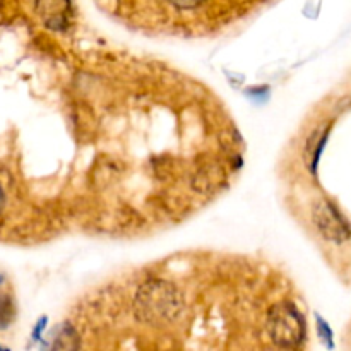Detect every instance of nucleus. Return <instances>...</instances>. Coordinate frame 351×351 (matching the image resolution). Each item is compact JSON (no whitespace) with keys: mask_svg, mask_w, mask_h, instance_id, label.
<instances>
[{"mask_svg":"<svg viewBox=\"0 0 351 351\" xmlns=\"http://www.w3.org/2000/svg\"><path fill=\"white\" fill-rule=\"evenodd\" d=\"M182 308V297L171 285L153 281L144 285L136 298V311L143 321L160 322L177 317Z\"/></svg>","mask_w":351,"mask_h":351,"instance_id":"obj_1","label":"nucleus"},{"mask_svg":"<svg viewBox=\"0 0 351 351\" xmlns=\"http://www.w3.org/2000/svg\"><path fill=\"white\" fill-rule=\"evenodd\" d=\"M269 332L280 346H297L305 336V321L291 304H280L269 314Z\"/></svg>","mask_w":351,"mask_h":351,"instance_id":"obj_2","label":"nucleus"},{"mask_svg":"<svg viewBox=\"0 0 351 351\" xmlns=\"http://www.w3.org/2000/svg\"><path fill=\"white\" fill-rule=\"evenodd\" d=\"M314 223L326 240L341 243L350 239L351 230L341 213L329 201H319L314 208Z\"/></svg>","mask_w":351,"mask_h":351,"instance_id":"obj_3","label":"nucleus"},{"mask_svg":"<svg viewBox=\"0 0 351 351\" xmlns=\"http://www.w3.org/2000/svg\"><path fill=\"white\" fill-rule=\"evenodd\" d=\"M38 9L48 27L62 29L67 23L65 12L69 9V0H38Z\"/></svg>","mask_w":351,"mask_h":351,"instance_id":"obj_4","label":"nucleus"},{"mask_svg":"<svg viewBox=\"0 0 351 351\" xmlns=\"http://www.w3.org/2000/svg\"><path fill=\"white\" fill-rule=\"evenodd\" d=\"M328 129L324 130H315L314 134L311 136L307 143V149H305V161H307L308 168H311L312 173L317 171V165H319V158H321L322 149H324V144L328 141Z\"/></svg>","mask_w":351,"mask_h":351,"instance_id":"obj_5","label":"nucleus"},{"mask_svg":"<svg viewBox=\"0 0 351 351\" xmlns=\"http://www.w3.org/2000/svg\"><path fill=\"white\" fill-rule=\"evenodd\" d=\"M53 348L57 350L77 348V335H75V331L71 328V326L65 324L64 328L60 329V332H58L57 339H55L53 343Z\"/></svg>","mask_w":351,"mask_h":351,"instance_id":"obj_6","label":"nucleus"},{"mask_svg":"<svg viewBox=\"0 0 351 351\" xmlns=\"http://www.w3.org/2000/svg\"><path fill=\"white\" fill-rule=\"evenodd\" d=\"M14 302L9 295L0 293V329H7L10 326V322L14 321Z\"/></svg>","mask_w":351,"mask_h":351,"instance_id":"obj_7","label":"nucleus"},{"mask_svg":"<svg viewBox=\"0 0 351 351\" xmlns=\"http://www.w3.org/2000/svg\"><path fill=\"white\" fill-rule=\"evenodd\" d=\"M170 2L178 9H194V7L201 5L204 0H170Z\"/></svg>","mask_w":351,"mask_h":351,"instance_id":"obj_8","label":"nucleus"},{"mask_svg":"<svg viewBox=\"0 0 351 351\" xmlns=\"http://www.w3.org/2000/svg\"><path fill=\"white\" fill-rule=\"evenodd\" d=\"M317 322H319L317 326H319V332H321V338L324 339L326 343H329V346H331V338H332L331 329L328 328V324H326L321 317H317Z\"/></svg>","mask_w":351,"mask_h":351,"instance_id":"obj_9","label":"nucleus"},{"mask_svg":"<svg viewBox=\"0 0 351 351\" xmlns=\"http://www.w3.org/2000/svg\"><path fill=\"white\" fill-rule=\"evenodd\" d=\"M45 326H47V317H41V321H38L36 328H34L33 339H40V336H41V332H43Z\"/></svg>","mask_w":351,"mask_h":351,"instance_id":"obj_10","label":"nucleus"},{"mask_svg":"<svg viewBox=\"0 0 351 351\" xmlns=\"http://www.w3.org/2000/svg\"><path fill=\"white\" fill-rule=\"evenodd\" d=\"M3 206H5V194L2 191V185H0V213H2Z\"/></svg>","mask_w":351,"mask_h":351,"instance_id":"obj_11","label":"nucleus"},{"mask_svg":"<svg viewBox=\"0 0 351 351\" xmlns=\"http://www.w3.org/2000/svg\"><path fill=\"white\" fill-rule=\"evenodd\" d=\"M2 280H3V278H2V274H0V285H2Z\"/></svg>","mask_w":351,"mask_h":351,"instance_id":"obj_12","label":"nucleus"}]
</instances>
